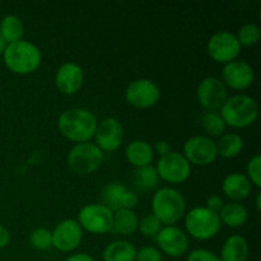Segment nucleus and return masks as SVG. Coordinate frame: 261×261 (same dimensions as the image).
<instances>
[{
  "label": "nucleus",
  "mask_w": 261,
  "mask_h": 261,
  "mask_svg": "<svg viewBox=\"0 0 261 261\" xmlns=\"http://www.w3.org/2000/svg\"><path fill=\"white\" fill-rule=\"evenodd\" d=\"M96 116L84 109H69L60 115L58 127L61 134L75 143H86L94 137L97 129Z\"/></svg>",
  "instance_id": "nucleus-1"
},
{
  "label": "nucleus",
  "mask_w": 261,
  "mask_h": 261,
  "mask_svg": "<svg viewBox=\"0 0 261 261\" xmlns=\"http://www.w3.org/2000/svg\"><path fill=\"white\" fill-rule=\"evenodd\" d=\"M259 115L256 101L246 94H236L224 102L221 107V117L226 126L244 129L254 124Z\"/></svg>",
  "instance_id": "nucleus-2"
},
{
  "label": "nucleus",
  "mask_w": 261,
  "mask_h": 261,
  "mask_svg": "<svg viewBox=\"0 0 261 261\" xmlns=\"http://www.w3.org/2000/svg\"><path fill=\"white\" fill-rule=\"evenodd\" d=\"M4 63L9 70L17 74H30L41 64V53L35 43L30 41H18L5 47Z\"/></svg>",
  "instance_id": "nucleus-3"
},
{
  "label": "nucleus",
  "mask_w": 261,
  "mask_h": 261,
  "mask_svg": "<svg viewBox=\"0 0 261 261\" xmlns=\"http://www.w3.org/2000/svg\"><path fill=\"white\" fill-rule=\"evenodd\" d=\"M152 209L161 223L173 226L185 216L186 203L180 191L172 188H163L153 195Z\"/></svg>",
  "instance_id": "nucleus-4"
},
{
  "label": "nucleus",
  "mask_w": 261,
  "mask_h": 261,
  "mask_svg": "<svg viewBox=\"0 0 261 261\" xmlns=\"http://www.w3.org/2000/svg\"><path fill=\"white\" fill-rule=\"evenodd\" d=\"M221 219L218 213H214L206 206L194 208L186 214L185 227L191 237L196 240H211L221 229Z\"/></svg>",
  "instance_id": "nucleus-5"
},
{
  "label": "nucleus",
  "mask_w": 261,
  "mask_h": 261,
  "mask_svg": "<svg viewBox=\"0 0 261 261\" xmlns=\"http://www.w3.org/2000/svg\"><path fill=\"white\" fill-rule=\"evenodd\" d=\"M103 162V152L93 143H78L68 153V165L74 173L89 175Z\"/></svg>",
  "instance_id": "nucleus-6"
},
{
  "label": "nucleus",
  "mask_w": 261,
  "mask_h": 261,
  "mask_svg": "<svg viewBox=\"0 0 261 261\" xmlns=\"http://www.w3.org/2000/svg\"><path fill=\"white\" fill-rule=\"evenodd\" d=\"M114 213L103 204H88L78 214V223L91 233L103 234L111 231Z\"/></svg>",
  "instance_id": "nucleus-7"
},
{
  "label": "nucleus",
  "mask_w": 261,
  "mask_h": 261,
  "mask_svg": "<svg viewBox=\"0 0 261 261\" xmlns=\"http://www.w3.org/2000/svg\"><path fill=\"white\" fill-rule=\"evenodd\" d=\"M155 170L158 177L163 178L167 182L181 184L190 176L191 166L184 154L171 150L167 154L160 157Z\"/></svg>",
  "instance_id": "nucleus-8"
},
{
  "label": "nucleus",
  "mask_w": 261,
  "mask_h": 261,
  "mask_svg": "<svg viewBox=\"0 0 261 261\" xmlns=\"http://www.w3.org/2000/svg\"><path fill=\"white\" fill-rule=\"evenodd\" d=\"M209 56L214 61L221 64H228L236 60L241 51V45L237 41L236 36L227 31H219L214 33L206 45Z\"/></svg>",
  "instance_id": "nucleus-9"
},
{
  "label": "nucleus",
  "mask_w": 261,
  "mask_h": 261,
  "mask_svg": "<svg viewBox=\"0 0 261 261\" xmlns=\"http://www.w3.org/2000/svg\"><path fill=\"white\" fill-rule=\"evenodd\" d=\"M198 101L208 112L221 110L224 102L228 98L227 87L221 79L216 76H206L199 83L196 89Z\"/></svg>",
  "instance_id": "nucleus-10"
},
{
  "label": "nucleus",
  "mask_w": 261,
  "mask_h": 261,
  "mask_svg": "<svg viewBox=\"0 0 261 261\" xmlns=\"http://www.w3.org/2000/svg\"><path fill=\"white\" fill-rule=\"evenodd\" d=\"M125 98L127 103L135 109H149L160 101L161 92L154 82L149 79H138L127 86Z\"/></svg>",
  "instance_id": "nucleus-11"
},
{
  "label": "nucleus",
  "mask_w": 261,
  "mask_h": 261,
  "mask_svg": "<svg viewBox=\"0 0 261 261\" xmlns=\"http://www.w3.org/2000/svg\"><path fill=\"white\" fill-rule=\"evenodd\" d=\"M216 142L208 137H196L186 140L184 145V157L189 161V163H194L196 166H208L213 163L217 158Z\"/></svg>",
  "instance_id": "nucleus-12"
},
{
  "label": "nucleus",
  "mask_w": 261,
  "mask_h": 261,
  "mask_svg": "<svg viewBox=\"0 0 261 261\" xmlns=\"http://www.w3.org/2000/svg\"><path fill=\"white\" fill-rule=\"evenodd\" d=\"M53 246L59 251L69 252L79 246L83 237V228L78 221L65 219L55 227L53 232Z\"/></svg>",
  "instance_id": "nucleus-13"
},
{
  "label": "nucleus",
  "mask_w": 261,
  "mask_h": 261,
  "mask_svg": "<svg viewBox=\"0 0 261 261\" xmlns=\"http://www.w3.org/2000/svg\"><path fill=\"white\" fill-rule=\"evenodd\" d=\"M94 138H96V145L102 152H114L121 145L124 139V129L121 122L114 117L102 120L97 125Z\"/></svg>",
  "instance_id": "nucleus-14"
},
{
  "label": "nucleus",
  "mask_w": 261,
  "mask_h": 261,
  "mask_svg": "<svg viewBox=\"0 0 261 261\" xmlns=\"http://www.w3.org/2000/svg\"><path fill=\"white\" fill-rule=\"evenodd\" d=\"M158 246L168 256H182L189 249V239L182 229L175 226H166L155 236Z\"/></svg>",
  "instance_id": "nucleus-15"
},
{
  "label": "nucleus",
  "mask_w": 261,
  "mask_h": 261,
  "mask_svg": "<svg viewBox=\"0 0 261 261\" xmlns=\"http://www.w3.org/2000/svg\"><path fill=\"white\" fill-rule=\"evenodd\" d=\"M222 76L224 86L236 91H242L249 88L254 82V69L246 61L233 60L224 65Z\"/></svg>",
  "instance_id": "nucleus-16"
},
{
  "label": "nucleus",
  "mask_w": 261,
  "mask_h": 261,
  "mask_svg": "<svg viewBox=\"0 0 261 261\" xmlns=\"http://www.w3.org/2000/svg\"><path fill=\"white\" fill-rule=\"evenodd\" d=\"M84 81L83 69L75 63H65L58 69L55 84L64 94H74L82 88Z\"/></svg>",
  "instance_id": "nucleus-17"
},
{
  "label": "nucleus",
  "mask_w": 261,
  "mask_h": 261,
  "mask_svg": "<svg viewBox=\"0 0 261 261\" xmlns=\"http://www.w3.org/2000/svg\"><path fill=\"white\" fill-rule=\"evenodd\" d=\"M222 189L227 198L239 203V200H244L251 193V181L244 173L234 172L224 178Z\"/></svg>",
  "instance_id": "nucleus-18"
},
{
  "label": "nucleus",
  "mask_w": 261,
  "mask_h": 261,
  "mask_svg": "<svg viewBox=\"0 0 261 261\" xmlns=\"http://www.w3.org/2000/svg\"><path fill=\"white\" fill-rule=\"evenodd\" d=\"M153 155H154L153 148L144 140H133L125 149L126 160L129 161L130 165L135 166L137 168L150 165Z\"/></svg>",
  "instance_id": "nucleus-19"
},
{
  "label": "nucleus",
  "mask_w": 261,
  "mask_h": 261,
  "mask_svg": "<svg viewBox=\"0 0 261 261\" xmlns=\"http://www.w3.org/2000/svg\"><path fill=\"white\" fill-rule=\"evenodd\" d=\"M249 256V245L242 236L234 234L224 241L221 250V261H246Z\"/></svg>",
  "instance_id": "nucleus-20"
},
{
  "label": "nucleus",
  "mask_w": 261,
  "mask_h": 261,
  "mask_svg": "<svg viewBox=\"0 0 261 261\" xmlns=\"http://www.w3.org/2000/svg\"><path fill=\"white\" fill-rule=\"evenodd\" d=\"M138 224H139V221L134 211L120 209V211L114 212L111 231L121 236H129L137 231Z\"/></svg>",
  "instance_id": "nucleus-21"
},
{
  "label": "nucleus",
  "mask_w": 261,
  "mask_h": 261,
  "mask_svg": "<svg viewBox=\"0 0 261 261\" xmlns=\"http://www.w3.org/2000/svg\"><path fill=\"white\" fill-rule=\"evenodd\" d=\"M221 223L226 224L231 228H239L242 227L247 221V211L242 204L237 201L224 204L218 213Z\"/></svg>",
  "instance_id": "nucleus-22"
},
{
  "label": "nucleus",
  "mask_w": 261,
  "mask_h": 261,
  "mask_svg": "<svg viewBox=\"0 0 261 261\" xmlns=\"http://www.w3.org/2000/svg\"><path fill=\"white\" fill-rule=\"evenodd\" d=\"M137 249L130 242L117 240L106 246L103 251V261H135Z\"/></svg>",
  "instance_id": "nucleus-23"
},
{
  "label": "nucleus",
  "mask_w": 261,
  "mask_h": 261,
  "mask_svg": "<svg viewBox=\"0 0 261 261\" xmlns=\"http://www.w3.org/2000/svg\"><path fill=\"white\" fill-rule=\"evenodd\" d=\"M24 35V24L17 15H7L0 22V36L5 42L9 43L22 41Z\"/></svg>",
  "instance_id": "nucleus-24"
},
{
  "label": "nucleus",
  "mask_w": 261,
  "mask_h": 261,
  "mask_svg": "<svg viewBox=\"0 0 261 261\" xmlns=\"http://www.w3.org/2000/svg\"><path fill=\"white\" fill-rule=\"evenodd\" d=\"M217 154L223 158H234L244 148V139L236 133L223 134L216 143Z\"/></svg>",
  "instance_id": "nucleus-25"
},
{
  "label": "nucleus",
  "mask_w": 261,
  "mask_h": 261,
  "mask_svg": "<svg viewBox=\"0 0 261 261\" xmlns=\"http://www.w3.org/2000/svg\"><path fill=\"white\" fill-rule=\"evenodd\" d=\"M127 189L119 182H110L102 190V204L114 212L121 209L122 199Z\"/></svg>",
  "instance_id": "nucleus-26"
},
{
  "label": "nucleus",
  "mask_w": 261,
  "mask_h": 261,
  "mask_svg": "<svg viewBox=\"0 0 261 261\" xmlns=\"http://www.w3.org/2000/svg\"><path fill=\"white\" fill-rule=\"evenodd\" d=\"M158 173L155 167L148 165L144 167H139L134 171L133 184L139 191H150L157 186Z\"/></svg>",
  "instance_id": "nucleus-27"
},
{
  "label": "nucleus",
  "mask_w": 261,
  "mask_h": 261,
  "mask_svg": "<svg viewBox=\"0 0 261 261\" xmlns=\"http://www.w3.org/2000/svg\"><path fill=\"white\" fill-rule=\"evenodd\" d=\"M201 125L204 130L212 137H222L226 132V124L221 115L217 112H205L201 116Z\"/></svg>",
  "instance_id": "nucleus-28"
},
{
  "label": "nucleus",
  "mask_w": 261,
  "mask_h": 261,
  "mask_svg": "<svg viewBox=\"0 0 261 261\" xmlns=\"http://www.w3.org/2000/svg\"><path fill=\"white\" fill-rule=\"evenodd\" d=\"M236 36L237 41L241 46H254L259 42L261 31L259 25L254 24V23H247V24L242 25L239 31H237Z\"/></svg>",
  "instance_id": "nucleus-29"
},
{
  "label": "nucleus",
  "mask_w": 261,
  "mask_h": 261,
  "mask_svg": "<svg viewBox=\"0 0 261 261\" xmlns=\"http://www.w3.org/2000/svg\"><path fill=\"white\" fill-rule=\"evenodd\" d=\"M30 242L36 250H47L53 246V236L46 228H36L31 232Z\"/></svg>",
  "instance_id": "nucleus-30"
},
{
  "label": "nucleus",
  "mask_w": 261,
  "mask_h": 261,
  "mask_svg": "<svg viewBox=\"0 0 261 261\" xmlns=\"http://www.w3.org/2000/svg\"><path fill=\"white\" fill-rule=\"evenodd\" d=\"M138 228L140 229L142 234L145 237H155L158 232L162 229V223L158 221L157 217L154 214H145L142 219H140Z\"/></svg>",
  "instance_id": "nucleus-31"
},
{
  "label": "nucleus",
  "mask_w": 261,
  "mask_h": 261,
  "mask_svg": "<svg viewBox=\"0 0 261 261\" xmlns=\"http://www.w3.org/2000/svg\"><path fill=\"white\" fill-rule=\"evenodd\" d=\"M247 178L252 184L260 188L261 186V155L256 154L247 163Z\"/></svg>",
  "instance_id": "nucleus-32"
},
{
  "label": "nucleus",
  "mask_w": 261,
  "mask_h": 261,
  "mask_svg": "<svg viewBox=\"0 0 261 261\" xmlns=\"http://www.w3.org/2000/svg\"><path fill=\"white\" fill-rule=\"evenodd\" d=\"M135 261H162V252L153 246H144L137 250Z\"/></svg>",
  "instance_id": "nucleus-33"
},
{
  "label": "nucleus",
  "mask_w": 261,
  "mask_h": 261,
  "mask_svg": "<svg viewBox=\"0 0 261 261\" xmlns=\"http://www.w3.org/2000/svg\"><path fill=\"white\" fill-rule=\"evenodd\" d=\"M186 261H221L216 254H213L212 251L204 249H198L194 250L189 254L188 260Z\"/></svg>",
  "instance_id": "nucleus-34"
},
{
  "label": "nucleus",
  "mask_w": 261,
  "mask_h": 261,
  "mask_svg": "<svg viewBox=\"0 0 261 261\" xmlns=\"http://www.w3.org/2000/svg\"><path fill=\"white\" fill-rule=\"evenodd\" d=\"M223 205V200H222L221 196L218 195H212L211 198H208V200H206V208L211 209L214 213H219V211H221Z\"/></svg>",
  "instance_id": "nucleus-35"
},
{
  "label": "nucleus",
  "mask_w": 261,
  "mask_h": 261,
  "mask_svg": "<svg viewBox=\"0 0 261 261\" xmlns=\"http://www.w3.org/2000/svg\"><path fill=\"white\" fill-rule=\"evenodd\" d=\"M10 241V233L4 226L0 224V249H4L8 246Z\"/></svg>",
  "instance_id": "nucleus-36"
},
{
  "label": "nucleus",
  "mask_w": 261,
  "mask_h": 261,
  "mask_svg": "<svg viewBox=\"0 0 261 261\" xmlns=\"http://www.w3.org/2000/svg\"><path fill=\"white\" fill-rule=\"evenodd\" d=\"M155 152L162 157V155L167 154V153L171 152L170 145H168V143L166 142V140H161V142H158L157 144H155Z\"/></svg>",
  "instance_id": "nucleus-37"
},
{
  "label": "nucleus",
  "mask_w": 261,
  "mask_h": 261,
  "mask_svg": "<svg viewBox=\"0 0 261 261\" xmlns=\"http://www.w3.org/2000/svg\"><path fill=\"white\" fill-rule=\"evenodd\" d=\"M65 261H96L88 254H75L69 256Z\"/></svg>",
  "instance_id": "nucleus-38"
},
{
  "label": "nucleus",
  "mask_w": 261,
  "mask_h": 261,
  "mask_svg": "<svg viewBox=\"0 0 261 261\" xmlns=\"http://www.w3.org/2000/svg\"><path fill=\"white\" fill-rule=\"evenodd\" d=\"M7 45H8V43L5 42L4 38H3L2 36H0V55H3V54H4L5 47H7Z\"/></svg>",
  "instance_id": "nucleus-39"
},
{
  "label": "nucleus",
  "mask_w": 261,
  "mask_h": 261,
  "mask_svg": "<svg viewBox=\"0 0 261 261\" xmlns=\"http://www.w3.org/2000/svg\"><path fill=\"white\" fill-rule=\"evenodd\" d=\"M256 208L257 211H261V193H257L256 195Z\"/></svg>",
  "instance_id": "nucleus-40"
}]
</instances>
